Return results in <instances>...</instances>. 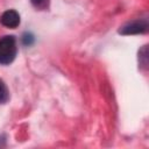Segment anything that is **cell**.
<instances>
[{
	"label": "cell",
	"instance_id": "6da1fadb",
	"mask_svg": "<svg viewBox=\"0 0 149 149\" xmlns=\"http://www.w3.org/2000/svg\"><path fill=\"white\" fill-rule=\"evenodd\" d=\"M16 40L12 35H6L0 38V64H10L16 56Z\"/></svg>",
	"mask_w": 149,
	"mask_h": 149
},
{
	"label": "cell",
	"instance_id": "7a4b0ae2",
	"mask_svg": "<svg viewBox=\"0 0 149 149\" xmlns=\"http://www.w3.org/2000/svg\"><path fill=\"white\" fill-rule=\"evenodd\" d=\"M147 30H148L147 20H136L125 24L119 30V33L122 35H136V34H143Z\"/></svg>",
	"mask_w": 149,
	"mask_h": 149
},
{
	"label": "cell",
	"instance_id": "3957f363",
	"mask_svg": "<svg viewBox=\"0 0 149 149\" xmlns=\"http://www.w3.org/2000/svg\"><path fill=\"white\" fill-rule=\"evenodd\" d=\"M0 22L2 26L14 29L20 24V15L16 10L14 9H8L6 12L2 13V15L0 16Z\"/></svg>",
	"mask_w": 149,
	"mask_h": 149
},
{
	"label": "cell",
	"instance_id": "277c9868",
	"mask_svg": "<svg viewBox=\"0 0 149 149\" xmlns=\"http://www.w3.org/2000/svg\"><path fill=\"white\" fill-rule=\"evenodd\" d=\"M34 36L30 34V33H26V34H23V36H22V43L24 44V45H31L33 43H34Z\"/></svg>",
	"mask_w": 149,
	"mask_h": 149
},
{
	"label": "cell",
	"instance_id": "5b68a950",
	"mask_svg": "<svg viewBox=\"0 0 149 149\" xmlns=\"http://www.w3.org/2000/svg\"><path fill=\"white\" fill-rule=\"evenodd\" d=\"M7 98V92H6V88L2 84H0V102H3Z\"/></svg>",
	"mask_w": 149,
	"mask_h": 149
},
{
	"label": "cell",
	"instance_id": "8992f818",
	"mask_svg": "<svg viewBox=\"0 0 149 149\" xmlns=\"http://www.w3.org/2000/svg\"><path fill=\"white\" fill-rule=\"evenodd\" d=\"M31 1H33L34 3H36V5H37V3H41L43 0H31Z\"/></svg>",
	"mask_w": 149,
	"mask_h": 149
}]
</instances>
